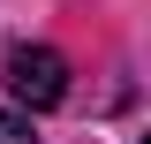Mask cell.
Returning <instances> with one entry per match:
<instances>
[{
	"instance_id": "1",
	"label": "cell",
	"mask_w": 151,
	"mask_h": 144,
	"mask_svg": "<svg viewBox=\"0 0 151 144\" xmlns=\"http://www.w3.org/2000/svg\"><path fill=\"white\" fill-rule=\"evenodd\" d=\"M8 91H15L23 114H45L68 99V61L53 53V46H15L8 53Z\"/></svg>"
},
{
	"instance_id": "2",
	"label": "cell",
	"mask_w": 151,
	"mask_h": 144,
	"mask_svg": "<svg viewBox=\"0 0 151 144\" xmlns=\"http://www.w3.org/2000/svg\"><path fill=\"white\" fill-rule=\"evenodd\" d=\"M0 144H38V137H30V114H23V106H8V114H0Z\"/></svg>"
}]
</instances>
